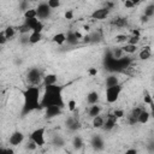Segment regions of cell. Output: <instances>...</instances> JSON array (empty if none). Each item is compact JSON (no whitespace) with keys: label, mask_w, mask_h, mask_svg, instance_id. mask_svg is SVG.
I'll list each match as a JSON object with an SVG mask.
<instances>
[{"label":"cell","mask_w":154,"mask_h":154,"mask_svg":"<svg viewBox=\"0 0 154 154\" xmlns=\"http://www.w3.org/2000/svg\"><path fill=\"white\" fill-rule=\"evenodd\" d=\"M65 35H66V42L70 46H76L79 42V40L83 37V35L79 31H73V30H69L67 34Z\"/></svg>","instance_id":"cell-12"},{"label":"cell","mask_w":154,"mask_h":154,"mask_svg":"<svg viewBox=\"0 0 154 154\" xmlns=\"http://www.w3.org/2000/svg\"><path fill=\"white\" fill-rule=\"evenodd\" d=\"M123 91V85L119 83L114 87H109V88H106V91H105V96H106V101L108 103H114L116 101H118L120 94Z\"/></svg>","instance_id":"cell-5"},{"label":"cell","mask_w":154,"mask_h":154,"mask_svg":"<svg viewBox=\"0 0 154 154\" xmlns=\"http://www.w3.org/2000/svg\"><path fill=\"white\" fill-rule=\"evenodd\" d=\"M137 4H138V1H134V0H125V1H124L125 8H132V7H135V5H137Z\"/></svg>","instance_id":"cell-40"},{"label":"cell","mask_w":154,"mask_h":154,"mask_svg":"<svg viewBox=\"0 0 154 154\" xmlns=\"http://www.w3.org/2000/svg\"><path fill=\"white\" fill-rule=\"evenodd\" d=\"M24 147H25V149H26V150H35V149L37 148V146H36L32 141H30V140L25 143V146H24Z\"/></svg>","instance_id":"cell-42"},{"label":"cell","mask_w":154,"mask_h":154,"mask_svg":"<svg viewBox=\"0 0 154 154\" xmlns=\"http://www.w3.org/2000/svg\"><path fill=\"white\" fill-rule=\"evenodd\" d=\"M43 109H45V118L46 119H53V118H57V117L63 114V108L57 107V106H49V107H46Z\"/></svg>","instance_id":"cell-13"},{"label":"cell","mask_w":154,"mask_h":154,"mask_svg":"<svg viewBox=\"0 0 154 154\" xmlns=\"http://www.w3.org/2000/svg\"><path fill=\"white\" fill-rule=\"evenodd\" d=\"M109 52H111V55H112L114 59H119V58L124 57V52L122 51V47H114V48H112Z\"/></svg>","instance_id":"cell-33"},{"label":"cell","mask_w":154,"mask_h":154,"mask_svg":"<svg viewBox=\"0 0 154 154\" xmlns=\"http://www.w3.org/2000/svg\"><path fill=\"white\" fill-rule=\"evenodd\" d=\"M141 111H142V107H134L131 109V112L128 114V122H129L130 125L137 124V118H138Z\"/></svg>","instance_id":"cell-16"},{"label":"cell","mask_w":154,"mask_h":154,"mask_svg":"<svg viewBox=\"0 0 154 154\" xmlns=\"http://www.w3.org/2000/svg\"><path fill=\"white\" fill-rule=\"evenodd\" d=\"M16 32H17L16 28H14V26H11V25H8V26H6V28L4 29V34H5L6 38H7V41L12 40V38L16 36Z\"/></svg>","instance_id":"cell-28"},{"label":"cell","mask_w":154,"mask_h":154,"mask_svg":"<svg viewBox=\"0 0 154 154\" xmlns=\"http://www.w3.org/2000/svg\"><path fill=\"white\" fill-rule=\"evenodd\" d=\"M89 40H90V43H99L102 40V36L100 31H94L89 34Z\"/></svg>","instance_id":"cell-29"},{"label":"cell","mask_w":154,"mask_h":154,"mask_svg":"<svg viewBox=\"0 0 154 154\" xmlns=\"http://www.w3.org/2000/svg\"><path fill=\"white\" fill-rule=\"evenodd\" d=\"M148 20H149V18H148V17H146L144 14H142V16H141V22H142V23H147Z\"/></svg>","instance_id":"cell-52"},{"label":"cell","mask_w":154,"mask_h":154,"mask_svg":"<svg viewBox=\"0 0 154 154\" xmlns=\"http://www.w3.org/2000/svg\"><path fill=\"white\" fill-rule=\"evenodd\" d=\"M140 41H141V36H132V35H131V36H129V37H128L126 43L132 45V46H137Z\"/></svg>","instance_id":"cell-36"},{"label":"cell","mask_w":154,"mask_h":154,"mask_svg":"<svg viewBox=\"0 0 154 154\" xmlns=\"http://www.w3.org/2000/svg\"><path fill=\"white\" fill-rule=\"evenodd\" d=\"M64 17H65V19H72L73 18V11L72 10H67L64 13Z\"/></svg>","instance_id":"cell-47"},{"label":"cell","mask_w":154,"mask_h":154,"mask_svg":"<svg viewBox=\"0 0 154 154\" xmlns=\"http://www.w3.org/2000/svg\"><path fill=\"white\" fill-rule=\"evenodd\" d=\"M143 14H144L146 17H148L149 19L154 16V4H153V2L148 4V5L144 7V12H143Z\"/></svg>","instance_id":"cell-32"},{"label":"cell","mask_w":154,"mask_h":154,"mask_svg":"<svg viewBox=\"0 0 154 154\" xmlns=\"http://www.w3.org/2000/svg\"><path fill=\"white\" fill-rule=\"evenodd\" d=\"M24 138H25L24 134H23L22 131L17 130V131H13V132L10 135V137H8V143H10V146H12V147H17V146H19V144H22V143L24 142Z\"/></svg>","instance_id":"cell-10"},{"label":"cell","mask_w":154,"mask_h":154,"mask_svg":"<svg viewBox=\"0 0 154 154\" xmlns=\"http://www.w3.org/2000/svg\"><path fill=\"white\" fill-rule=\"evenodd\" d=\"M131 64H132V59H131V57H128V55H124L119 59H116L113 72H123L124 70L130 67Z\"/></svg>","instance_id":"cell-7"},{"label":"cell","mask_w":154,"mask_h":154,"mask_svg":"<svg viewBox=\"0 0 154 154\" xmlns=\"http://www.w3.org/2000/svg\"><path fill=\"white\" fill-rule=\"evenodd\" d=\"M36 13H37V18H38L40 20H42V19H47V18L51 17V14H52V10L48 7L47 1H46V2L42 1V2H40V4L37 5V7H36Z\"/></svg>","instance_id":"cell-8"},{"label":"cell","mask_w":154,"mask_h":154,"mask_svg":"<svg viewBox=\"0 0 154 154\" xmlns=\"http://www.w3.org/2000/svg\"><path fill=\"white\" fill-rule=\"evenodd\" d=\"M117 122H118V119L113 116V113H108V114L106 116V118H105V123H103L102 129H103L105 131H112V130L116 128Z\"/></svg>","instance_id":"cell-15"},{"label":"cell","mask_w":154,"mask_h":154,"mask_svg":"<svg viewBox=\"0 0 154 154\" xmlns=\"http://www.w3.org/2000/svg\"><path fill=\"white\" fill-rule=\"evenodd\" d=\"M112 24L117 28H126L129 25V22H128V18H125V17H117L113 19Z\"/></svg>","instance_id":"cell-23"},{"label":"cell","mask_w":154,"mask_h":154,"mask_svg":"<svg viewBox=\"0 0 154 154\" xmlns=\"http://www.w3.org/2000/svg\"><path fill=\"white\" fill-rule=\"evenodd\" d=\"M43 72L40 67L37 66H32L26 72V82L29 85H34V87H38L42 81H43Z\"/></svg>","instance_id":"cell-3"},{"label":"cell","mask_w":154,"mask_h":154,"mask_svg":"<svg viewBox=\"0 0 154 154\" xmlns=\"http://www.w3.org/2000/svg\"><path fill=\"white\" fill-rule=\"evenodd\" d=\"M72 148L75 149V150H79V149H82L83 148V146H84V142H83V138L81 137V136H78V135H76V136H73V138H72Z\"/></svg>","instance_id":"cell-24"},{"label":"cell","mask_w":154,"mask_h":154,"mask_svg":"<svg viewBox=\"0 0 154 154\" xmlns=\"http://www.w3.org/2000/svg\"><path fill=\"white\" fill-rule=\"evenodd\" d=\"M16 64H22V59H16Z\"/></svg>","instance_id":"cell-53"},{"label":"cell","mask_w":154,"mask_h":154,"mask_svg":"<svg viewBox=\"0 0 154 154\" xmlns=\"http://www.w3.org/2000/svg\"><path fill=\"white\" fill-rule=\"evenodd\" d=\"M29 8H30V6H29V1L23 0V1L19 2V10H22L23 12H25V11L29 10Z\"/></svg>","instance_id":"cell-41"},{"label":"cell","mask_w":154,"mask_h":154,"mask_svg":"<svg viewBox=\"0 0 154 154\" xmlns=\"http://www.w3.org/2000/svg\"><path fill=\"white\" fill-rule=\"evenodd\" d=\"M119 83H120V82H119V78H118V76H117L116 73H111V75L107 76L106 79H105V85H106V88L114 87V85H117V84H119Z\"/></svg>","instance_id":"cell-20"},{"label":"cell","mask_w":154,"mask_h":154,"mask_svg":"<svg viewBox=\"0 0 154 154\" xmlns=\"http://www.w3.org/2000/svg\"><path fill=\"white\" fill-rule=\"evenodd\" d=\"M109 13H111V11L107 10L106 7H100V8L94 10L90 13V18L96 19V20H103V19H106L109 16Z\"/></svg>","instance_id":"cell-11"},{"label":"cell","mask_w":154,"mask_h":154,"mask_svg":"<svg viewBox=\"0 0 154 154\" xmlns=\"http://www.w3.org/2000/svg\"><path fill=\"white\" fill-rule=\"evenodd\" d=\"M47 5H48V7H49L51 10H55V8L60 7L61 2H60L59 0H48V1H47Z\"/></svg>","instance_id":"cell-37"},{"label":"cell","mask_w":154,"mask_h":154,"mask_svg":"<svg viewBox=\"0 0 154 154\" xmlns=\"http://www.w3.org/2000/svg\"><path fill=\"white\" fill-rule=\"evenodd\" d=\"M100 113H101V106H99V105H91V106H89V108H88V116L90 118H94L96 116H100Z\"/></svg>","instance_id":"cell-26"},{"label":"cell","mask_w":154,"mask_h":154,"mask_svg":"<svg viewBox=\"0 0 154 154\" xmlns=\"http://www.w3.org/2000/svg\"><path fill=\"white\" fill-rule=\"evenodd\" d=\"M83 28H84V30H85V31H88V30H89V25H84Z\"/></svg>","instance_id":"cell-54"},{"label":"cell","mask_w":154,"mask_h":154,"mask_svg":"<svg viewBox=\"0 0 154 154\" xmlns=\"http://www.w3.org/2000/svg\"><path fill=\"white\" fill-rule=\"evenodd\" d=\"M103 123H105V118L102 116H96V117L93 118L91 125H93L94 129H102Z\"/></svg>","instance_id":"cell-27"},{"label":"cell","mask_w":154,"mask_h":154,"mask_svg":"<svg viewBox=\"0 0 154 154\" xmlns=\"http://www.w3.org/2000/svg\"><path fill=\"white\" fill-rule=\"evenodd\" d=\"M52 144L55 146V147H64L65 146V140L60 136V135H55L53 138H52Z\"/></svg>","instance_id":"cell-30"},{"label":"cell","mask_w":154,"mask_h":154,"mask_svg":"<svg viewBox=\"0 0 154 154\" xmlns=\"http://www.w3.org/2000/svg\"><path fill=\"white\" fill-rule=\"evenodd\" d=\"M113 116H114L117 119H120V118H123V117L125 116V113H124L123 109H114V111H113Z\"/></svg>","instance_id":"cell-44"},{"label":"cell","mask_w":154,"mask_h":154,"mask_svg":"<svg viewBox=\"0 0 154 154\" xmlns=\"http://www.w3.org/2000/svg\"><path fill=\"white\" fill-rule=\"evenodd\" d=\"M152 48H150V46H144L141 51H140V53H138V59L140 60H148V59H150L152 58Z\"/></svg>","instance_id":"cell-19"},{"label":"cell","mask_w":154,"mask_h":154,"mask_svg":"<svg viewBox=\"0 0 154 154\" xmlns=\"http://www.w3.org/2000/svg\"><path fill=\"white\" fill-rule=\"evenodd\" d=\"M143 99H144V103H147L149 106H153V96L147 89L143 90Z\"/></svg>","instance_id":"cell-35"},{"label":"cell","mask_w":154,"mask_h":154,"mask_svg":"<svg viewBox=\"0 0 154 154\" xmlns=\"http://www.w3.org/2000/svg\"><path fill=\"white\" fill-rule=\"evenodd\" d=\"M63 90L64 87L59 84L43 87V93L41 94V108H46L49 106H57L64 108L66 103L64 100Z\"/></svg>","instance_id":"cell-1"},{"label":"cell","mask_w":154,"mask_h":154,"mask_svg":"<svg viewBox=\"0 0 154 154\" xmlns=\"http://www.w3.org/2000/svg\"><path fill=\"white\" fill-rule=\"evenodd\" d=\"M124 154H138V152H137L136 148H129L124 152Z\"/></svg>","instance_id":"cell-48"},{"label":"cell","mask_w":154,"mask_h":154,"mask_svg":"<svg viewBox=\"0 0 154 154\" xmlns=\"http://www.w3.org/2000/svg\"><path fill=\"white\" fill-rule=\"evenodd\" d=\"M149 119H150V112L146 108H142V111L137 118V123L138 124H147L149 122Z\"/></svg>","instance_id":"cell-21"},{"label":"cell","mask_w":154,"mask_h":154,"mask_svg":"<svg viewBox=\"0 0 154 154\" xmlns=\"http://www.w3.org/2000/svg\"><path fill=\"white\" fill-rule=\"evenodd\" d=\"M13 149L12 148H6V147H0V154H13Z\"/></svg>","instance_id":"cell-45"},{"label":"cell","mask_w":154,"mask_h":154,"mask_svg":"<svg viewBox=\"0 0 154 154\" xmlns=\"http://www.w3.org/2000/svg\"><path fill=\"white\" fill-rule=\"evenodd\" d=\"M122 51L124 52V54H134V53L137 51V46H132V45L125 43V45L122 47Z\"/></svg>","instance_id":"cell-31"},{"label":"cell","mask_w":154,"mask_h":154,"mask_svg":"<svg viewBox=\"0 0 154 154\" xmlns=\"http://www.w3.org/2000/svg\"><path fill=\"white\" fill-rule=\"evenodd\" d=\"M24 19H31V18H37V13H36V8H29L25 12H23Z\"/></svg>","instance_id":"cell-34"},{"label":"cell","mask_w":154,"mask_h":154,"mask_svg":"<svg viewBox=\"0 0 154 154\" xmlns=\"http://www.w3.org/2000/svg\"><path fill=\"white\" fill-rule=\"evenodd\" d=\"M52 42L57 43L58 46L64 45L66 42V35H65V32H57V34H54L52 36Z\"/></svg>","instance_id":"cell-22"},{"label":"cell","mask_w":154,"mask_h":154,"mask_svg":"<svg viewBox=\"0 0 154 154\" xmlns=\"http://www.w3.org/2000/svg\"><path fill=\"white\" fill-rule=\"evenodd\" d=\"M6 42H7V38H6V36L4 34V30H2V31H0V46L6 45Z\"/></svg>","instance_id":"cell-46"},{"label":"cell","mask_w":154,"mask_h":154,"mask_svg":"<svg viewBox=\"0 0 154 154\" xmlns=\"http://www.w3.org/2000/svg\"><path fill=\"white\" fill-rule=\"evenodd\" d=\"M88 73H89L90 76H96V75H97V70H96L95 67H90V69L88 70Z\"/></svg>","instance_id":"cell-49"},{"label":"cell","mask_w":154,"mask_h":154,"mask_svg":"<svg viewBox=\"0 0 154 154\" xmlns=\"http://www.w3.org/2000/svg\"><path fill=\"white\" fill-rule=\"evenodd\" d=\"M23 106L20 114L22 117L28 116L29 113L41 109V90L40 87H34V85H28L23 91Z\"/></svg>","instance_id":"cell-2"},{"label":"cell","mask_w":154,"mask_h":154,"mask_svg":"<svg viewBox=\"0 0 154 154\" xmlns=\"http://www.w3.org/2000/svg\"><path fill=\"white\" fill-rule=\"evenodd\" d=\"M90 146L93 147L94 150L101 152V150L105 149V141L100 135H94L90 138Z\"/></svg>","instance_id":"cell-14"},{"label":"cell","mask_w":154,"mask_h":154,"mask_svg":"<svg viewBox=\"0 0 154 154\" xmlns=\"http://www.w3.org/2000/svg\"><path fill=\"white\" fill-rule=\"evenodd\" d=\"M42 84H43V87L58 84V76H57L55 73H47V75H45V76H43Z\"/></svg>","instance_id":"cell-17"},{"label":"cell","mask_w":154,"mask_h":154,"mask_svg":"<svg viewBox=\"0 0 154 154\" xmlns=\"http://www.w3.org/2000/svg\"><path fill=\"white\" fill-rule=\"evenodd\" d=\"M128 37H129V36L125 35V34H119V35L116 36V42H118V43H124V42H126Z\"/></svg>","instance_id":"cell-39"},{"label":"cell","mask_w":154,"mask_h":154,"mask_svg":"<svg viewBox=\"0 0 154 154\" xmlns=\"http://www.w3.org/2000/svg\"><path fill=\"white\" fill-rule=\"evenodd\" d=\"M76 106H77V103H76L75 100H70V101H67V108H69V111H71V112L76 111Z\"/></svg>","instance_id":"cell-43"},{"label":"cell","mask_w":154,"mask_h":154,"mask_svg":"<svg viewBox=\"0 0 154 154\" xmlns=\"http://www.w3.org/2000/svg\"><path fill=\"white\" fill-rule=\"evenodd\" d=\"M19 43L22 46H26L29 45V34H22L19 36Z\"/></svg>","instance_id":"cell-38"},{"label":"cell","mask_w":154,"mask_h":154,"mask_svg":"<svg viewBox=\"0 0 154 154\" xmlns=\"http://www.w3.org/2000/svg\"><path fill=\"white\" fill-rule=\"evenodd\" d=\"M65 126H66V129L69 131L76 132V131H78L81 129V122L76 116H70L65 120Z\"/></svg>","instance_id":"cell-9"},{"label":"cell","mask_w":154,"mask_h":154,"mask_svg":"<svg viewBox=\"0 0 154 154\" xmlns=\"http://www.w3.org/2000/svg\"><path fill=\"white\" fill-rule=\"evenodd\" d=\"M30 141H32L37 147H43L46 144V128L41 126L31 131Z\"/></svg>","instance_id":"cell-4"},{"label":"cell","mask_w":154,"mask_h":154,"mask_svg":"<svg viewBox=\"0 0 154 154\" xmlns=\"http://www.w3.org/2000/svg\"><path fill=\"white\" fill-rule=\"evenodd\" d=\"M23 24L28 26V29L30 30V32H42V30H43V28H45L43 22H42V20H40L38 18L24 19Z\"/></svg>","instance_id":"cell-6"},{"label":"cell","mask_w":154,"mask_h":154,"mask_svg":"<svg viewBox=\"0 0 154 154\" xmlns=\"http://www.w3.org/2000/svg\"><path fill=\"white\" fill-rule=\"evenodd\" d=\"M131 35H132V36H141V32H140V30L135 29V30L131 31Z\"/></svg>","instance_id":"cell-50"},{"label":"cell","mask_w":154,"mask_h":154,"mask_svg":"<svg viewBox=\"0 0 154 154\" xmlns=\"http://www.w3.org/2000/svg\"><path fill=\"white\" fill-rule=\"evenodd\" d=\"M42 32H30L29 34V45H36L42 40Z\"/></svg>","instance_id":"cell-25"},{"label":"cell","mask_w":154,"mask_h":154,"mask_svg":"<svg viewBox=\"0 0 154 154\" xmlns=\"http://www.w3.org/2000/svg\"><path fill=\"white\" fill-rule=\"evenodd\" d=\"M82 38H83V42H85V43H90V40H89V34H88V35H84Z\"/></svg>","instance_id":"cell-51"},{"label":"cell","mask_w":154,"mask_h":154,"mask_svg":"<svg viewBox=\"0 0 154 154\" xmlns=\"http://www.w3.org/2000/svg\"><path fill=\"white\" fill-rule=\"evenodd\" d=\"M85 100H87V103H88L89 106H91V105H97V102H99V100H100V95H99L97 91L93 90V91H89V93L87 94Z\"/></svg>","instance_id":"cell-18"}]
</instances>
